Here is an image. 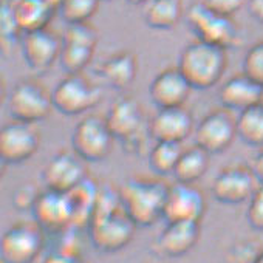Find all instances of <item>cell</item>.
<instances>
[{
  "mask_svg": "<svg viewBox=\"0 0 263 263\" xmlns=\"http://www.w3.org/2000/svg\"><path fill=\"white\" fill-rule=\"evenodd\" d=\"M137 228L122 209L118 192H99L98 204L88 224L90 240L98 251L116 252L125 248L134 238Z\"/></svg>",
  "mask_w": 263,
  "mask_h": 263,
  "instance_id": "1",
  "label": "cell"
},
{
  "mask_svg": "<svg viewBox=\"0 0 263 263\" xmlns=\"http://www.w3.org/2000/svg\"><path fill=\"white\" fill-rule=\"evenodd\" d=\"M169 186L157 178L132 177L118 189L125 214L138 228H147L163 218Z\"/></svg>",
  "mask_w": 263,
  "mask_h": 263,
  "instance_id": "2",
  "label": "cell"
},
{
  "mask_svg": "<svg viewBox=\"0 0 263 263\" xmlns=\"http://www.w3.org/2000/svg\"><path fill=\"white\" fill-rule=\"evenodd\" d=\"M115 140H118L124 151L134 155H144L151 151L149 119L144 115L141 104L132 96L118 98L108 108L105 116Z\"/></svg>",
  "mask_w": 263,
  "mask_h": 263,
  "instance_id": "3",
  "label": "cell"
},
{
  "mask_svg": "<svg viewBox=\"0 0 263 263\" xmlns=\"http://www.w3.org/2000/svg\"><path fill=\"white\" fill-rule=\"evenodd\" d=\"M177 67L194 90H209L223 79L228 53L226 48L197 39L183 48Z\"/></svg>",
  "mask_w": 263,
  "mask_h": 263,
  "instance_id": "4",
  "label": "cell"
},
{
  "mask_svg": "<svg viewBox=\"0 0 263 263\" xmlns=\"http://www.w3.org/2000/svg\"><path fill=\"white\" fill-rule=\"evenodd\" d=\"M187 25L198 41L218 45L221 48H232L240 42V28L232 17L221 16L212 11L206 4L195 2L186 13Z\"/></svg>",
  "mask_w": 263,
  "mask_h": 263,
  "instance_id": "5",
  "label": "cell"
},
{
  "mask_svg": "<svg viewBox=\"0 0 263 263\" xmlns=\"http://www.w3.org/2000/svg\"><path fill=\"white\" fill-rule=\"evenodd\" d=\"M8 113L16 121L41 122L54 110L53 95L36 79L19 81L8 96Z\"/></svg>",
  "mask_w": 263,
  "mask_h": 263,
  "instance_id": "6",
  "label": "cell"
},
{
  "mask_svg": "<svg viewBox=\"0 0 263 263\" xmlns=\"http://www.w3.org/2000/svg\"><path fill=\"white\" fill-rule=\"evenodd\" d=\"M115 137L107 119L98 115L82 118L71 135V149L87 163L104 161L113 149Z\"/></svg>",
  "mask_w": 263,
  "mask_h": 263,
  "instance_id": "7",
  "label": "cell"
},
{
  "mask_svg": "<svg viewBox=\"0 0 263 263\" xmlns=\"http://www.w3.org/2000/svg\"><path fill=\"white\" fill-rule=\"evenodd\" d=\"M54 110L65 116H76L93 110L102 101V91L82 73L67 74L51 91Z\"/></svg>",
  "mask_w": 263,
  "mask_h": 263,
  "instance_id": "8",
  "label": "cell"
},
{
  "mask_svg": "<svg viewBox=\"0 0 263 263\" xmlns=\"http://www.w3.org/2000/svg\"><path fill=\"white\" fill-rule=\"evenodd\" d=\"M99 42L98 30L88 22L71 24L62 34L61 67L67 74L82 73L93 61Z\"/></svg>",
  "mask_w": 263,
  "mask_h": 263,
  "instance_id": "9",
  "label": "cell"
},
{
  "mask_svg": "<svg viewBox=\"0 0 263 263\" xmlns=\"http://www.w3.org/2000/svg\"><path fill=\"white\" fill-rule=\"evenodd\" d=\"M41 147V134L36 124L16 121L0 130V158L4 164H22L31 160Z\"/></svg>",
  "mask_w": 263,
  "mask_h": 263,
  "instance_id": "10",
  "label": "cell"
},
{
  "mask_svg": "<svg viewBox=\"0 0 263 263\" xmlns=\"http://www.w3.org/2000/svg\"><path fill=\"white\" fill-rule=\"evenodd\" d=\"M42 228L34 221L13 224L0 241V258L4 263H33L44 246Z\"/></svg>",
  "mask_w": 263,
  "mask_h": 263,
  "instance_id": "11",
  "label": "cell"
},
{
  "mask_svg": "<svg viewBox=\"0 0 263 263\" xmlns=\"http://www.w3.org/2000/svg\"><path fill=\"white\" fill-rule=\"evenodd\" d=\"M195 144L203 147L211 155H218L228 151L237 134V118L232 116L231 110L218 108L208 113L194 130Z\"/></svg>",
  "mask_w": 263,
  "mask_h": 263,
  "instance_id": "12",
  "label": "cell"
},
{
  "mask_svg": "<svg viewBox=\"0 0 263 263\" xmlns=\"http://www.w3.org/2000/svg\"><path fill=\"white\" fill-rule=\"evenodd\" d=\"M85 163L87 161H84L73 149L58 152L48 160L42 171V181L45 187L68 194L85 178H88Z\"/></svg>",
  "mask_w": 263,
  "mask_h": 263,
  "instance_id": "13",
  "label": "cell"
},
{
  "mask_svg": "<svg viewBox=\"0 0 263 263\" xmlns=\"http://www.w3.org/2000/svg\"><path fill=\"white\" fill-rule=\"evenodd\" d=\"M22 56L28 68L37 74L47 73L61 58L62 36L50 28L25 33L21 39Z\"/></svg>",
  "mask_w": 263,
  "mask_h": 263,
  "instance_id": "14",
  "label": "cell"
},
{
  "mask_svg": "<svg viewBox=\"0 0 263 263\" xmlns=\"http://www.w3.org/2000/svg\"><path fill=\"white\" fill-rule=\"evenodd\" d=\"M258 181L251 167L243 164L228 166L218 172L212 183V195L223 204H240L249 201Z\"/></svg>",
  "mask_w": 263,
  "mask_h": 263,
  "instance_id": "15",
  "label": "cell"
},
{
  "mask_svg": "<svg viewBox=\"0 0 263 263\" xmlns=\"http://www.w3.org/2000/svg\"><path fill=\"white\" fill-rule=\"evenodd\" d=\"M31 211L34 221L47 232L61 234L73 229L74 212L68 194L47 189L41 192Z\"/></svg>",
  "mask_w": 263,
  "mask_h": 263,
  "instance_id": "16",
  "label": "cell"
},
{
  "mask_svg": "<svg viewBox=\"0 0 263 263\" xmlns=\"http://www.w3.org/2000/svg\"><path fill=\"white\" fill-rule=\"evenodd\" d=\"M206 211V200L194 184L180 183L169 186L163 220L172 221H200Z\"/></svg>",
  "mask_w": 263,
  "mask_h": 263,
  "instance_id": "17",
  "label": "cell"
},
{
  "mask_svg": "<svg viewBox=\"0 0 263 263\" xmlns=\"http://www.w3.org/2000/svg\"><path fill=\"white\" fill-rule=\"evenodd\" d=\"M151 135L155 141L181 143L195 130V121L192 113L183 107L158 108V111L149 119Z\"/></svg>",
  "mask_w": 263,
  "mask_h": 263,
  "instance_id": "18",
  "label": "cell"
},
{
  "mask_svg": "<svg viewBox=\"0 0 263 263\" xmlns=\"http://www.w3.org/2000/svg\"><path fill=\"white\" fill-rule=\"evenodd\" d=\"M194 88L178 67L163 70L149 85V96L158 108L183 107Z\"/></svg>",
  "mask_w": 263,
  "mask_h": 263,
  "instance_id": "19",
  "label": "cell"
},
{
  "mask_svg": "<svg viewBox=\"0 0 263 263\" xmlns=\"http://www.w3.org/2000/svg\"><path fill=\"white\" fill-rule=\"evenodd\" d=\"M200 221H172L160 232L155 248L164 257H183L200 240Z\"/></svg>",
  "mask_w": 263,
  "mask_h": 263,
  "instance_id": "20",
  "label": "cell"
},
{
  "mask_svg": "<svg viewBox=\"0 0 263 263\" xmlns=\"http://www.w3.org/2000/svg\"><path fill=\"white\" fill-rule=\"evenodd\" d=\"M138 70L137 54L130 50H121L107 56L98 65L96 73L105 85L115 90H124L137 79Z\"/></svg>",
  "mask_w": 263,
  "mask_h": 263,
  "instance_id": "21",
  "label": "cell"
},
{
  "mask_svg": "<svg viewBox=\"0 0 263 263\" xmlns=\"http://www.w3.org/2000/svg\"><path fill=\"white\" fill-rule=\"evenodd\" d=\"M260 98L261 85L252 81L245 73L235 74L224 81L218 91V99L223 104V107L238 113L260 104Z\"/></svg>",
  "mask_w": 263,
  "mask_h": 263,
  "instance_id": "22",
  "label": "cell"
},
{
  "mask_svg": "<svg viewBox=\"0 0 263 263\" xmlns=\"http://www.w3.org/2000/svg\"><path fill=\"white\" fill-rule=\"evenodd\" d=\"M8 4L24 34L48 28L58 11L47 0H8Z\"/></svg>",
  "mask_w": 263,
  "mask_h": 263,
  "instance_id": "23",
  "label": "cell"
},
{
  "mask_svg": "<svg viewBox=\"0 0 263 263\" xmlns=\"http://www.w3.org/2000/svg\"><path fill=\"white\" fill-rule=\"evenodd\" d=\"M184 16L183 0H149L144 8V22L152 30H172Z\"/></svg>",
  "mask_w": 263,
  "mask_h": 263,
  "instance_id": "24",
  "label": "cell"
},
{
  "mask_svg": "<svg viewBox=\"0 0 263 263\" xmlns=\"http://www.w3.org/2000/svg\"><path fill=\"white\" fill-rule=\"evenodd\" d=\"M99 192H101L99 186L90 177L85 178L79 186H76L73 191L68 192L73 212H74L73 228H84L90 224L96 204H98Z\"/></svg>",
  "mask_w": 263,
  "mask_h": 263,
  "instance_id": "25",
  "label": "cell"
},
{
  "mask_svg": "<svg viewBox=\"0 0 263 263\" xmlns=\"http://www.w3.org/2000/svg\"><path fill=\"white\" fill-rule=\"evenodd\" d=\"M209 160H211V154L206 152L203 147L194 144L187 149H183V154L172 175L180 183L194 184L208 172Z\"/></svg>",
  "mask_w": 263,
  "mask_h": 263,
  "instance_id": "26",
  "label": "cell"
},
{
  "mask_svg": "<svg viewBox=\"0 0 263 263\" xmlns=\"http://www.w3.org/2000/svg\"><path fill=\"white\" fill-rule=\"evenodd\" d=\"M181 143H167V141H155L147 154L149 167L160 177L172 175L175 166L183 154Z\"/></svg>",
  "mask_w": 263,
  "mask_h": 263,
  "instance_id": "27",
  "label": "cell"
},
{
  "mask_svg": "<svg viewBox=\"0 0 263 263\" xmlns=\"http://www.w3.org/2000/svg\"><path fill=\"white\" fill-rule=\"evenodd\" d=\"M238 138L252 147H263V105L257 104L238 113L237 116Z\"/></svg>",
  "mask_w": 263,
  "mask_h": 263,
  "instance_id": "28",
  "label": "cell"
},
{
  "mask_svg": "<svg viewBox=\"0 0 263 263\" xmlns=\"http://www.w3.org/2000/svg\"><path fill=\"white\" fill-rule=\"evenodd\" d=\"M101 0H61L58 11L68 24H84L96 14Z\"/></svg>",
  "mask_w": 263,
  "mask_h": 263,
  "instance_id": "29",
  "label": "cell"
},
{
  "mask_svg": "<svg viewBox=\"0 0 263 263\" xmlns=\"http://www.w3.org/2000/svg\"><path fill=\"white\" fill-rule=\"evenodd\" d=\"M243 73L263 87V41L255 42L243 58Z\"/></svg>",
  "mask_w": 263,
  "mask_h": 263,
  "instance_id": "30",
  "label": "cell"
},
{
  "mask_svg": "<svg viewBox=\"0 0 263 263\" xmlns=\"http://www.w3.org/2000/svg\"><path fill=\"white\" fill-rule=\"evenodd\" d=\"M24 36L11 8L8 0H4L2 4V41L4 44H14L21 41Z\"/></svg>",
  "mask_w": 263,
  "mask_h": 263,
  "instance_id": "31",
  "label": "cell"
},
{
  "mask_svg": "<svg viewBox=\"0 0 263 263\" xmlns=\"http://www.w3.org/2000/svg\"><path fill=\"white\" fill-rule=\"evenodd\" d=\"M246 220L252 229L263 232V184H260V183H258L255 192L252 194V197L249 198Z\"/></svg>",
  "mask_w": 263,
  "mask_h": 263,
  "instance_id": "32",
  "label": "cell"
},
{
  "mask_svg": "<svg viewBox=\"0 0 263 263\" xmlns=\"http://www.w3.org/2000/svg\"><path fill=\"white\" fill-rule=\"evenodd\" d=\"M39 195H41V192L37 191V187L34 184H24V186H21L14 192V195H13V204L19 211L33 209V206L37 201Z\"/></svg>",
  "mask_w": 263,
  "mask_h": 263,
  "instance_id": "33",
  "label": "cell"
},
{
  "mask_svg": "<svg viewBox=\"0 0 263 263\" xmlns=\"http://www.w3.org/2000/svg\"><path fill=\"white\" fill-rule=\"evenodd\" d=\"M245 2L246 0H204V4L212 11L228 17H232L237 11H240Z\"/></svg>",
  "mask_w": 263,
  "mask_h": 263,
  "instance_id": "34",
  "label": "cell"
},
{
  "mask_svg": "<svg viewBox=\"0 0 263 263\" xmlns=\"http://www.w3.org/2000/svg\"><path fill=\"white\" fill-rule=\"evenodd\" d=\"M42 263H84L76 251L71 249H58L45 257Z\"/></svg>",
  "mask_w": 263,
  "mask_h": 263,
  "instance_id": "35",
  "label": "cell"
},
{
  "mask_svg": "<svg viewBox=\"0 0 263 263\" xmlns=\"http://www.w3.org/2000/svg\"><path fill=\"white\" fill-rule=\"evenodd\" d=\"M246 7L249 16L258 24H263V0H248Z\"/></svg>",
  "mask_w": 263,
  "mask_h": 263,
  "instance_id": "36",
  "label": "cell"
},
{
  "mask_svg": "<svg viewBox=\"0 0 263 263\" xmlns=\"http://www.w3.org/2000/svg\"><path fill=\"white\" fill-rule=\"evenodd\" d=\"M251 169H252L257 181L260 184H263V147L255 154V157H254V160L251 163Z\"/></svg>",
  "mask_w": 263,
  "mask_h": 263,
  "instance_id": "37",
  "label": "cell"
},
{
  "mask_svg": "<svg viewBox=\"0 0 263 263\" xmlns=\"http://www.w3.org/2000/svg\"><path fill=\"white\" fill-rule=\"evenodd\" d=\"M127 4H130V5H135V7H138V5H146L149 0H125Z\"/></svg>",
  "mask_w": 263,
  "mask_h": 263,
  "instance_id": "38",
  "label": "cell"
},
{
  "mask_svg": "<svg viewBox=\"0 0 263 263\" xmlns=\"http://www.w3.org/2000/svg\"><path fill=\"white\" fill-rule=\"evenodd\" d=\"M254 263H263V249L260 251V254L257 255V258H255V261Z\"/></svg>",
  "mask_w": 263,
  "mask_h": 263,
  "instance_id": "39",
  "label": "cell"
},
{
  "mask_svg": "<svg viewBox=\"0 0 263 263\" xmlns=\"http://www.w3.org/2000/svg\"><path fill=\"white\" fill-rule=\"evenodd\" d=\"M47 2H50L51 5H54V7H58V5L61 4V0H47Z\"/></svg>",
  "mask_w": 263,
  "mask_h": 263,
  "instance_id": "40",
  "label": "cell"
},
{
  "mask_svg": "<svg viewBox=\"0 0 263 263\" xmlns=\"http://www.w3.org/2000/svg\"><path fill=\"white\" fill-rule=\"evenodd\" d=\"M260 104L263 105V87H261V98H260Z\"/></svg>",
  "mask_w": 263,
  "mask_h": 263,
  "instance_id": "41",
  "label": "cell"
},
{
  "mask_svg": "<svg viewBox=\"0 0 263 263\" xmlns=\"http://www.w3.org/2000/svg\"><path fill=\"white\" fill-rule=\"evenodd\" d=\"M101 2H108V0H101Z\"/></svg>",
  "mask_w": 263,
  "mask_h": 263,
  "instance_id": "42",
  "label": "cell"
}]
</instances>
